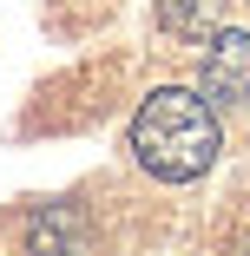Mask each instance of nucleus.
Here are the masks:
<instances>
[{
  "label": "nucleus",
  "mask_w": 250,
  "mask_h": 256,
  "mask_svg": "<svg viewBox=\"0 0 250 256\" xmlns=\"http://www.w3.org/2000/svg\"><path fill=\"white\" fill-rule=\"evenodd\" d=\"M224 151V125L217 106L204 98V86H158L145 106L132 112V158L138 171H152L158 184H191L217 164Z\"/></svg>",
  "instance_id": "nucleus-1"
},
{
  "label": "nucleus",
  "mask_w": 250,
  "mask_h": 256,
  "mask_svg": "<svg viewBox=\"0 0 250 256\" xmlns=\"http://www.w3.org/2000/svg\"><path fill=\"white\" fill-rule=\"evenodd\" d=\"M197 86H204V98L217 112L243 106V98H250V33L217 26L211 46H204V66H197Z\"/></svg>",
  "instance_id": "nucleus-2"
},
{
  "label": "nucleus",
  "mask_w": 250,
  "mask_h": 256,
  "mask_svg": "<svg viewBox=\"0 0 250 256\" xmlns=\"http://www.w3.org/2000/svg\"><path fill=\"white\" fill-rule=\"evenodd\" d=\"M158 26L178 40H211L224 26V0H158Z\"/></svg>",
  "instance_id": "nucleus-3"
},
{
  "label": "nucleus",
  "mask_w": 250,
  "mask_h": 256,
  "mask_svg": "<svg viewBox=\"0 0 250 256\" xmlns=\"http://www.w3.org/2000/svg\"><path fill=\"white\" fill-rule=\"evenodd\" d=\"M86 230H79V217L73 210H40L33 224H27V243L33 250H53V243H79Z\"/></svg>",
  "instance_id": "nucleus-4"
}]
</instances>
